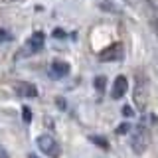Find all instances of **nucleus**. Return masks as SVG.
<instances>
[{
    "label": "nucleus",
    "mask_w": 158,
    "mask_h": 158,
    "mask_svg": "<svg viewBox=\"0 0 158 158\" xmlns=\"http://www.w3.org/2000/svg\"><path fill=\"white\" fill-rule=\"evenodd\" d=\"M44 42H46V36H44V32H34L32 36L28 38L26 46H24V48L16 53V56H14V59H22V57L32 56V53H38L40 49L44 48Z\"/></svg>",
    "instance_id": "1"
},
{
    "label": "nucleus",
    "mask_w": 158,
    "mask_h": 158,
    "mask_svg": "<svg viewBox=\"0 0 158 158\" xmlns=\"http://www.w3.org/2000/svg\"><path fill=\"white\" fill-rule=\"evenodd\" d=\"M36 144L48 158H59V154H61V148L52 135H40L36 138Z\"/></svg>",
    "instance_id": "2"
},
{
    "label": "nucleus",
    "mask_w": 158,
    "mask_h": 158,
    "mask_svg": "<svg viewBox=\"0 0 158 158\" xmlns=\"http://www.w3.org/2000/svg\"><path fill=\"white\" fill-rule=\"evenodd\" d=\"M132 99H135V105L138 107V111H146L148 89H146V81H144V77H142L140 73L136 75V83H135V91H132Z\"/></svg>",
    "instance_id": "3"
},
{
    "label": "nucleus",
    "mask_w": 158,
    "mask_h": 158,
    "mask_svg": "<svg viewBox=\"0 0 158 158\" xmlns=\"http://www.w3.org/2000/svg\"><path fill=\"white\" fill-rule=\"evenodd\" d=\"M146 146H148L146 131H144L142 125H138V127L132 128V132H131V148H132L135 154H142V152L146 150Z\"/></svg>",
    "instance_id": "4"
},
{
    "label": "nucleus",
    "mask_w": 158,
    "mask_h": 158,
    "mask_svg": "<svg viewBox=\"0 0 158 158\" xmlns=\"http://www.w3.org/2000/svg\"><path fill=\"white\" fill-rule=\"evenodd\" d=\"M125 56V49H123L121 42L111 44L109 48H105L103 52H99V61H121Z\"/></svg>",
    "instance_id": "5"
},
{
    "label": "nucleus",
    "mask_w": 158,
    "mask_h": 158,
    "mask_svg": "<svg viewBox=\"0 0 158 158\" xmlns=\"http://www.w3.org/2000/svg\"><path fill=\"white\" fill-rule=\"evenodd\" d=\"M67 73H69V63L67 61H59V59L52 61V65H49V75L53 79H61V77H65Z\"/></svg>",
    "instance_id": "6"
},
{
    "label": "nucleus",
    "mask_w": 158,
    "mask_h": 158,
    "mask_svg": "<svg viewBox=\"0 0 158 158\" xmlns=\"http://www.w3.org/2000/svg\"><path fill=\"white\" fill-rule=\"evenodd\" d=\"M127 89H128V81H127V77H125V75H118V77L115 79V83H113L111 97H113V99H121V97H125Z\"/></svg>",
    "instance_id": "7"
},
{
    "label": "nucleus",
    "mask_w": 158,
    "mask_h": 158,
    "mask_svg": "<svg viewBox=\"0 0 158 158\" xmlns=\"http://www.w3.org/2000/svg\"><path fill=\"white\" fill-rule=\"evenodd\" d=\"M16 93L20 97H24V99L38 97V89H36V85H32V83H18V85H16Z\"/></svg>",
    "instance_id": "8"
},
{
    "label": "nucleus",
    "mask_w": 158,
    "mask_h": 158,
    "mask_svg": "<svg viewBox=\"0 0 158 158\" xmlns=\"http://www.w3.org/2000/svg\"><path fill=\"white\" fill-rule=\"evenodd\" d=\"M89 140L93 142V144H97L99 148H103V150H109V142H107V138H103V136H95V135H91L89 136Z\"/></svg>",
    "instance_id": "9"
},
{
    "label": "nucleus",
    "mask_w": 158,
    "mask_h": 158,
    "mask_svg": "<svg viewBox=\"0 0 158 158\" xmlns=\"http://www.w3.org/2000/svg\"><path fill=\"white\" fill-rule=\"evenodd\" d=\"M93 85H95V89H97L99 93H103V91H105V85H107V77H105V75H99V77H95Z\"/></svg>",
    "instance_id": "10"
},
{
    "label": "nucleus",
    "mask_w": 158,
    "mask_h": 158,
    "mask_svg": "<svg viewBox=\"0 0 158 158\" xmlns=\"http://www.w3.org/2000/svg\"><path fill=\"white\" fill-rule=\"evenodd\" d=\"M22 118H24L26 125L32 121V111H30V107H22Z\"/></svg>",
    "instance_id": "11"
},
{
    "label": "nucleus",
    "mask_w": 158,
    "mask_h": 158,
    "mask_svg": "<svg viewBox=\"0 0 158 158\" xmlns=\"http://www.w3.org/2000/svg\"><path fill=\"white\" fill-rule=\"evenodd\" d=\"M99 6H101L103 10H107V12H115V6H113L109 0H99Z\"/></svg>",
    "instance_id": "12"
},
{
    "label": "nucleus",
    "mask_w": 158,
    "mask_h": 158,
    "mask_svg": "<svg viewBox=\"0 0 158 158\" xmlns=\"http://www.w3.org/2000/svg\"><path fill=\"white\" fill-rule=\"evenodd\" d=\"M131 125L128 123H123V125H118V128H117V135H127V132H131Z\"/></svg>",
    "instance_id": "13"
},
{
    "label": "nucleus",
    "mask_w": 158,
    "mask_h": 158,
    "mask_svg": "<svg viewBox=\"0 0 158 158\" xmlns=\"http://www.w3.org/2000/svg\"><path fill=\"white\" fill-rule=\"evenodd\" d=\"M6 40H10V34L4 28H0V42H6Z\"/></svg>",
    "instance_id": "14"
},
{
    "label": "nucleus",
    "mask_w": 158,
    "mask_h": 158,
    "mask_svg": "<svg viewBox=\"0 0 158 158\" xmlns=\"http://www.w3.org/2000/svg\"><path fill=\"white\" fill-rule=\"evenodd\" d=\"M132 115H135V113H132V109L128 107V105L123 107V117H132Z\"/></svg>",
    "instance_id": "15"
},
{
    "label": "nucleus",
    "mask_w": 158,
    "mask_h": 158,
    "mask_svg": "<svg viewBox=\"0 0 158 158\" xmlns=\"http://www.w3.org/2000/svg\"><path fill=\"white\" fill-rule=\"evenodd\" d=\"M53 38H65V32H63V30H53Z\"/></svg>",
    "instance_id": "16"
},
{
    "label": "nucleus",
    "mask_w": 158,
    "mask_h": 158,
    "mask_svg": "<svg viewBox=\"0 0 158 158\" xmlns=\"http://www.w3.org/2000/svg\"><path fill=\"white\" fill-rule=\"evenodd\" d=\"M0 158H10V156H8V152H6V150H4V148H2V146H0Z\"/></svg>",
    "instance_id": "17"
},
{
    "label": "nucleus",
    "mask_w": 158,
    "mask_h": 158,
    "mask_svg": "<svg viewBox=\"0 0 158 158\" xmlns=\"http://www.w3.org/2000/svg\"><path fill=\"white\" fill-rule=\"evenodd\" d=\"M28 158H38V156L36 154H28Z\"/></svg>",
    "instance_id": "18"
},
{
    "label": "nucleus",
    "mask_w": 158,
    "mask_h": 158,
    "mask_svg": "<svg viewBox=\"0 0 158 158\" xmlns=\"http://www.w3.org/2000/svg\"><path fill=\"white\" fill-rule=\"evenodd\" d=\"M156 38H158V24H156Z\"/></svg>",
    "instance_id": "19"
}]
</instances>
